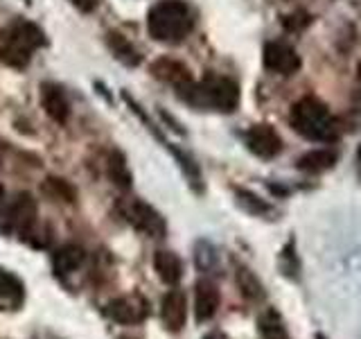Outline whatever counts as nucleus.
Wrapping results in <instances>:
<instances>
[{
	"label": "nucleus",
	"mask_w": 361,
	"mask_h": 339,
	"mask_svg": "<svg viewBox=\"0 0 361 339\" xmlns=\"http://www.w3.org/2000/svg\"><path fill=\"white\" fill-rule=\"evenodd\" d=\"M188 105L197 109H214L221 113H231L240 105V86L233 79L208 73L201 82H192L178 90Z\"/></svg>",
	"instance_id": "nucleus-1"
},
{
	"label": "nucleus",
	"mask_w": 361,
	"mask_h": 339,
	"mask_svg": "<svg viewBox=\"0 0 361 339\" xmlns=\"http://www.w3.org/2000/svg\"><path fill=\"white\" fill-rule=\"evenodd\" d=\"M291 127L302 138L316 143H332L338 138V122L321 100L302 97L291 107Z\"/></svg>",
	"instance_id": "nucleus-2"
},
{
	"label": "nucleus",
	"mask_w": 361,
	"mask_h": 339,
	"mask_svg": "<svg viewBox=\"0 0 361 339\" xmlns=\"http://www.w3.org/2000/svg\"><path fill=\"white\" fill-rule=\"evenodd\" d=\"M195 18L183 0H161L149 9L147 28L161 43H180L192 32Z\"/></svg>",
	"instance_id": "nucleus-3"
},
{
	"label": "nucleus",
	"mask_w": 361,
	"mask_h": 339,
	"mask_svg": "<svg viewBox=\"0 0 361 339\" xmlns=\"http://www.w3.org/2000/svg\"><path fill=\"white\" fill-rule=\"evenodd\" d=\"M45 45V34L34 23L18 20L0 30V61L11 68H25L34 50Z\"/></svg>",
	"instance_id": "nucleus-4"
},
{
	"label": "nucleus",
	"mask_w": 361,
	"mask_h": 339,
	"mask_svg": "<svg viewBox=\"0 0 361 339\" xmlns=\"http://www.w3.org/2000/svg\"><path fill=\"white\" fill-rule=\"evenodd\" d=\"M122 213H124V218H127V222L133 226L135 231H140V233L149 235V237H163L165 231H167L165 220L142 199H133L129 203H124Z\"/></svg>",
	"instance_id": "nucleus-5"
},
{
	"label": "nucleus",
	"mask_w": 361,
	"mask_h": 339,
	"mask_svg": "<svg viewBox=\"0 0 361 339\" xmlns=\"http://www.w3.org/2000/svg\"><path fill=\"white\" fill-rule=\"evenodd\" d=\"M106 314L116 323L133 326V323H140L147 319V314H149V303H147L140 294H129V297H120V299L109 301Z\"/></svg>",
	"instance_id": "nucleus-6"
},
{
	"label": "nucleus",
	"mask_w": 361,
	"mask_h": 339,
	"mask_svg": "<svg viewBox=\"0 0 361 339\" xmlns=\"http://www.w3.org/2000/svg\"><path fill=\"white\" fill-rule=\"evenodd\" d=\"M264 66L269 68L271 73L278 75H293L300 71V56L298 52L291 48L289 43L282 41H271L264 45Z\"/></svg>",
	"instance_id": "nucleus-7"
},
{
	"label": "nucleus",
	"mask_w": 361,
	"mask_h": 339,
	"mask_svg": "<svg viewBox=\"0 0 361 339\" xmlns=\"http://www.w3.org/2000/svg\"><path fill=\"white\" fill-rule=\"evenodd\" d=\"M246 147L259 158H274L282 150V138L271 124H253L246 131Z\"/></svg>",
	"instance_id": "nucleus-8"
},
{
	"label": "nucleus",
	"mask_w": 361,
	"mask_h": 339,
	"mask_svg": "<svg viewBox=\"0 0 361 339\" xmlns=\"http://www.w3.org/2000/svg\"><path fill=\"white\" fill-rule=\"evenodd\" d=\"M221 294L210 278H201L195 285V316L197 321H210L219 310Z\"/></svg>",
	"instance_id": "nucleus-9"
},
{
	"label": "nucleus",
	"mask_w": 361,
	"mask_h": 339,
	"mask_svg": "<svg viewBox=\"0 0 361 339\" xmlns=\"http://www.w3.org/2000/svg\"><path fill=\"white\" fill-rule=\"evenodd\" d=\"M34 220H37V203H34L27 192H20L7 210V226L11 231L25 235L32 229Z\"/></svg>",
	"instance_id": "nucleus-10"
},
{
	"label": "nucleus",
	"mask_w": 361,
	"mask_h": 339,
	"mask_svg": "<svg viewBox=\"0 0 361 339\" xmlns=\"http://www.w3.org/2000/svg\"><path fill=\"white\" fill-rule=\"evenodd\" d=\"M188 319V301L180 290H169L163 299V323L167 331L178 333L183 331Z\"/></svg>",
	"instance_id": "nucleus-11"
},
{
	"label": "nucleus",
	"mask_w": 361,
	"mask_h": 339,
	"mask_svg": "<svg viewBox=\"0 0 361 339\" xmlns=\"http://www.w3.org/2000/svg\"><path fill=\"white\" fill-rule=\"evenodd\" d=\"M41 105H43V111L48 113V118H52L56 124H66V120L71 118V105H68L61 86L43 84L41 86Z\"/></svg>",
	"instance_id": "nucleus-12"
},
{
	"label": "nucleus",
	"mask_w": 361,
	"mask_h": 339,
	"mask_svg": "<svg viewBox=\"0 0 361 339\" xmlns=\"http://www.w3.org/2000/svg\"><path fill=\"white\" fill-rule=\"evenodd\" d=\"M152 75L161 79V82L172 84L176 90L185 88L188 84L195 82V79H192V73L188 71V66L176 59H158L156 64H152Z\"/></svg>",
	"instance_id": "nucleus-13"
},
{
	"label": "nucleus",
	"mask_w": 361,
	"mask_h": 339,
	"mask_svg": "<svg viewBox=\"0 0 361 339\" xmlns=\"http://www.w3.org/2000/svg\"><path fill=\"white\" fill-rule=\"evenodd\" d=\"M84 260H86V251L82 246H79V244H66L54 254L52 265H54V271L59 276H68V274H73V271H77L79 267H82Z\"/></svg>",
	"instance_id": "nucleus-14"
},
{
	"label": "nucleus",
	"mask_w": 361,
	"mask_h": 339,
	"mask_svg": "<svg viewBox=\"0 0 361 339\" xmlns=\"http://www.w3.org/2000/svg\"><path fill=\"white\" fill-rule=\"evenodd\" d=\"M154 267L167 285H176L180 276H183V263H180V258L172 251H165V249L154 254Z\"/></svg>",
	"instance_id": "nucleus-15"
},
{
	"label": "nucleus",
	"mask_w": 361,
	"mask_h": 339,
	"mask_svg": "<svg viewBox=\"0 0 361 339\" xmlns=\"http://www.w3.org/2000/svg\"><path fill=\"white\" fill-rule=\"evenodd\" d=\"M334 163H336V154L332 150H312L298 158L296 167L310 174H321L325 170H332Z\"/></svg>",
	"instance_id": "nucleus-16"
},
{
	"label": "nucleus",
	"mask_w": 361,
	"mask_h": 339,
	"mask_svg": "<svg viewBox=\"0 0 361 339\" xmlns=\"http://www.w3.org/2000/svg\"><path fill=\"white\" fill-rule=\"evenodd\" d=\"M23 299H25V287H23L20 278L0 267V301L9 308H18Z\"/></svg>",
	"instance_id": "nucleus-17"
},
{
	"label": "nucleus",
	"mask_w": 361,
	"mask_h": 339,
	"mask_svg": "<svg viewBox=\"0 0 361 339\" xmlns=\"http://www.w3.org/2000/svg\"><path fill=\"white\" fill-rule=\"evenodd\" d=\"M257 331H259V337L262 339H291L287 326H285V319H282L280 312L274 308H269L259 314Z\"/></svg>",
	"instance_id": "nucleus-18"
},
{
	"label": "nucleus",
	"mask_w": 361,
	"mask_h": 339,
	"mask_svg": "<svg viewBox=\"0 0 361 339\" xmlns=\"http://www.w3.org/2000/svg\"><path fill=\"white\" fill-rule=\"evenodd\" d=\"M106 43H109L111 52L116 54V59L122 61L124 66H138L140 64V52L133 48V43L127 37H122V34H118V32H111L106 37Z\"/></svg>",
	"instance_id": "nucleus-19"
},
{
	"label": "nucleus",
	"mask_w": 361,
	"mask_h": 339,
	"mask_svg": "<svg viewBox=\"0 0 361 339\" xmlns=\"http://www.w3.org/2000/svg\"><path fill=\"white\" fill-rule=\"evenodd\" d=\"M237 287H240L242 292V297L246 301H262L264 299V287H262V282H259V278L253 274L251 269H246V267H240L237 269Z\"/></svg>",
	"instance_id": "nucleus-20"
},
{
	"label": "nucleus",
	"mask_w": 361,
	"mask_h": 339,
	"mask_svg": "<svg viewBox=\"0 0 361 339\" xmlns=\"http://www.w3.org/2000/svg\"><path fill=\"white\" fill-rule=\"evenodd\" d=\"M43 192L48 197L56 199V201H63V203H75L77 199V190L68 184L66 179L59 177H48L43 181Z\"/></svg>",
	"instance_id": "nucleus-21"
},
{
	"label": "nucleus",
	"mask_w": 361,
	"mask_h": 339,
	"mask_svg": "<svg viewBox=\"0 0 361 339\" xmlns=\"http://www.w3.org/2000/svg\"><path fill=\"white\" fill-rule=\"evenodd\" d=\"M109 177L118 188H122V190L131 188V172H129L127 161H124V154L111 152V156H109Z\"/></svg>",
	"instance_id": "nucleus-22"
},
{
	"label": "nucleus",
	"mask_w": 361,
	"mask_h": 339,
	"mask_svg": "<svg viewBox=\"0 0 361 339\" xmlns=\"http://www.w3.org/2000/svg\"><path fill=\"white\" fill-rule=\"evenodd\" d=\"M280 271H282V276H287L291 280H298V276H300V260H298L296 244H293V240L285 249H282V254H280Z\"/></svg>",
	"instance_id": "nucleus-23"
},
{
	"label": "nucleus",
	"mask_w": 361,
	"mask_h": 339,
	"mask_svg": "<svg viewBox=\"0 0 361 339\" xmlns=\"http://www.w3.org/2000/svg\"><path fill=\"white\" fill-rule=\"evenodd\" d=\"M195 260H197V267L201 271H210L217 267V249H214L210 242L201 240L197 244V254H195Z\"/></svg>",
	"instance_id": "nucleus-24"
},
{
	"label": "nucleus",
	"mask_w": 361,
	"mask_h": 339,
	"mask_svg": "<svg viewBox=\"0 0 361 339\" xmlns=\"http://www.w3.org/2000/svg\"><path fill=\"white\" fill-rule=\"evenodd\" d=\"M237 201H240L242 208H246L248 213H253V215H267V213H271L269 203L262 201L257 195H253V192H248V190H237Z\"/></svg>",
	"instance_id": "nucleus-25"
},
{
	"label": "nucleus",
	"mask_w": 361,
	"mask_h": 339,
	"mask_svg": "<svg viewBox=\"0 0 361 339\" xmlns=\"http://www.w3.org/2000/svg\"><path fill=\"white\" fill-rule=\"evenodd\" d=\"M307 23H310V16L302 14V11H298V14H291V16L285 18V28L287 30H300V28L307 25Z\"/></svg>",
	"instance_id": "nucleus-26"
},
{
	"label": "nucleus",
	"mask_w": 361,
	"mask_h": 339,
	"mask_svg": "<svg viewBox=\"0 0 361 339\" xmlns=\"http://www.w3.org/2000/svg\"><path fill=\"white\" fill-rule=\"evenodd\" d=\"M73 3H75L77 7H82V9H93L95 0H73Z\"/></svg>",
	"instance_id": "nucleus-27"
},
{
	"label": "nucleus",
	"mask_w": 361,
	"mask_h": 339,
	"mask_svg": "<svg viewBox=\"0 0 361 339\" xmlns=\"http://www.w3.org/2000/svg\"><path fill=\"white\" fill-rule=\"evenodd\" d=\"M203 339H228L224 333H219V331H214V333H210V335H206Z\"/></svg>",
	"instance_id": "nucleus-28"
},
{
	"label": "nucleus",
	"mask_w": 361,
	"mask_h": 339,
	"mask_svg": "<svg viewBox=\"0 0 361 339\" xmlns=\"http://www.w3.org/2000/svg\"><path fill=\"white\" fill-rule=\"evenodd\" d=\"M3 203H5V186L0 184V208H3Z\"/></svg>",
	"instance_id": "nucleus-29"
},
{
	"label": "nucleus",
	"mask_w": 361,
	"mask_h": 339,
	"mask_svg": "<svg viewBox=\"0 0 361 339\" xmlns=\"http://www.w3.org/2000/svg\"><path fill=\"white\" fill-rule=\"evenodd\" d=\"M357 158H359V163H361V145H359V150H357Z\"/></svg>",
	"instance_id": "nucleus-30"
},
{
	"label": "nucleus",
	"mask_w": 361,
	"mask_h": 339,
	"mask_svg": "<svg viewBox=\"0 0 361 339\" xmlns=\"http://www.w3.org/2000/svg\"><path fill=\"white\" fill-rule=\"evenodd\" d=\"M359 79H361V68H359Z\"/></svg>",
	"instance_id": "nucleus-31"
}]
</instances>
